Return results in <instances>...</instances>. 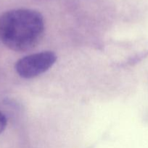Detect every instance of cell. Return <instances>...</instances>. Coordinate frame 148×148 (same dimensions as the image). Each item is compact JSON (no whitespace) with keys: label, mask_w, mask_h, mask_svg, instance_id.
<instances>
[{"label":"cell","mask_w":148,"mask_h":148,"mask_svg":"<svg viewBox=\"0 0 148 148\" xmlns=\"http://www.w3.org/2000/svg\"><path fill=\"white\" fill-rule=\"evenodd\" d=\"M44 32V20L36 10L15 9L0 16V40L11 50H31L41 40Z\"/></svg>","instance_id":"cell-1"},{"label":"cell","mask_w":148,"mask_h":148,"mask_svg":"<svg viewBox=\"0 0 148 148\" xmlns=\"http://www.w3.org/2000/svg\"><path fill=\"white\" fill-rule=\"evenodd\" d=\"M56 60V54L52 51L33 53L19 59L15 64V70L20 77L30 79L47 71Z\"/></svg>","instance_id":"cell-2"},{"label":"cell","mask_w":148,"mask_h":148,"mask_svg":"<svg viewBox=\"0 0 148 148\" xmlns=\"http://www.w3.org/2000/svg\"><path fill=\"white\" fill-rule=\"evenodd\" d=\"M7 120L5 115L1 111H0V134L2 133L5 130L6 127H7Z\"/></svg>","instance_id":"cell-3"}]
</instances>
